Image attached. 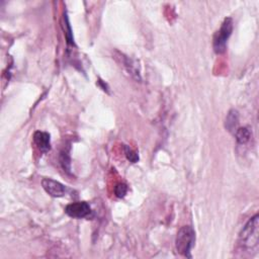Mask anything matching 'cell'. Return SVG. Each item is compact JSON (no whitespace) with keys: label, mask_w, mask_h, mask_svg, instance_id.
<instances>
[{"label":"cell","mask_w":259,"mask_h":259,"mask_svg":"<svg viewBox=\"0 0 259 259\" xmlns=\"http://www.w3.org/2000/svg\"><path fill=\"white\" fill-rule=\"evenodd\" d=\"M69 151H70V149H68V150L64 149L60 154V164H61V166H62L63 170L65 172H67L68 174L71 172V158H70Z\"/></svg>","instance_id":"10"},{"label":"cell","mask_w":259,"mask_h":259,"mask_svg":"<svg viewBox=\"0 0 259 259\" xmlns=\"http://www.w3.org/2000/svg\"><path fill=\"white\" fill-rule=\"evenodd\" d=\"M65 212L71 218L83 219L91 214V208L86 202H77L68 205L65 208Z\"/></svg>","instance_id":"4"},{"label":"cell","mask_w":259,"mask_h":259,"mask_svg":"<svg viewBox=\"0 0 259 259\" xmlns=\"http://www.w3.org/2000/svg\"><path fill=\"white\" fill-rule=\"evenodd\" d=\"M232 32H233V20L231 18H227L224 20L220 29L214 37L212 47H214V50L217 54H222L226 51L227 42L231 37Z\"/></svg>","instance_id":"3"},{"label":"cell","mask_w":259,"mask_h":259,"mask_svg":"<svg viewBox=\"0 0 259 259\" xmlns=\"http://www.w3.org/2000/svg\"><path fill=\"white\" fill-rule=\"evenodd\" d=\"M195 232L190 226H185L179 229L175 239L176 251L186 257L190 258V250L194 245Z\"/></svg>","instance_id":"2"},{"label":"cell","mask_w":259,"mask_h":259,"mask_svg":"<svg viewBox=\"0 0 259 259\" xmlns=\"http://www.w3.org/2000/svg\"><path fill=\"white\" fill-rule=\"evenodd\" d=\"M236 136V140L239 144H246L250 138H251V132L247 127H243V128H239L236 130L235 133Z\"/></svg>","instance_id":"9"},{"label":"cell","mask_w":259,"mask_h":259,"mask_svg":"<svg viewBox=\"0 0 259 259\" xmlns=\"http://www.w3.org/2000/svg\"><path fill=\"white\" fill-rule=\"evenodd\" d=\"M128 192V187L125 184H118L115 188V193L118 197H124Z\"/></svg>","instance_id":"13"},{"label":"cell","mask_w":259,"mask_h":259,"mask_svg":"<svg viewBox=\"0 0 259 259\" xmlns=\"http://www.w3.org/2000/svg\"><path fill=\"white\" fill-rule=\"evenodd\" d=\"M259 240V216L256 214L246 225L243 227L240 233V244L246 249H254L258 246Z\"/></svg>","instance_id":"1"},{"label":"cell","mask_w":259,"mask_h":259,"mask_svg":"<svg viewBox=\"0 0 259 259\" xmlns=\"http://www.w3.org/2000/svg\"><path fill=\"white\" fill-rule=\"evenodd\" d=\"M34 142L37 148L43 153H47L51 149V138L48 133L37 131L34 134Z\"/></svg>","instance_id":"7"},{"label":"cell","mask_w":259,"mask_h":259,"mask_svg":"<svg viewBox=\"0 0 259 259\" xmlns=\"http://www.w3.org/2000/svg\"><path fill=\"white\" fill-rule=\"evenodd\" d=\"M119 59H120L121 64H123L125 69L132 76V77L134 79H136L137 81H141L140 69H139V66H138V64H137L136 61L123 55V54H119Z\"/></svg>","instance_id":"6"},{"label":"cell","mask_w":259,"mask_h":259,"mask_svg":"<svg viewBox=\"0 0 259 259\" xmlns=\"http://www.w3.org/2000/svg\"><path fill=\"white\" fill-rule=\"evenodd\" d=\"M125 154L127 159L132 162V163H137L139 161V155L134 152L131 148H129L128 146H125Z\"/></svg>","instance_id":"12"},{"label":"cell","mask_w":259,"mask_h":259,"mask_svg":"<svg viewBox=\"0 0 259 259\" xmlns=\"http://www.w3.org/2000/svg\"><path fill=\"white\" fill-rule=\"evenodd\" d=\"M64 30H65V36L67 39V43L74 45V39H73V33H72V29H71V25L68 20L67 14H64Z\"/></svg>","instance_id":"11"},{"label":"cell","mask_w":259,"mask_h":259,"mask_svg":"<svg viewBox=\"0 0 259 259\" xmlns=\"http://www.w3.org/2000/svg\"><path fill=\"white\" fill-rule=\"evenodd\" d=\"M239 123V114L235 110H231L228 113L226 119H225V127L228 131L233 132L236 131L237 126Z\"/></svg>","instance_id":"8"},{"label":"cell","mask_w":259,"mask_h":259,"mask_svg":"<svg viewBox=\"0 0 259 259\" xmlns=\"http://www.w3.org/2000/svg\"><path fill=\"white\" fill-rule=\"evenodd\" d=\"M42 187L46 192L53 197H62L67 192L64 185L51 178H44L42 180Z\"/></svg>","instance_id":"5"}]
</instances>
